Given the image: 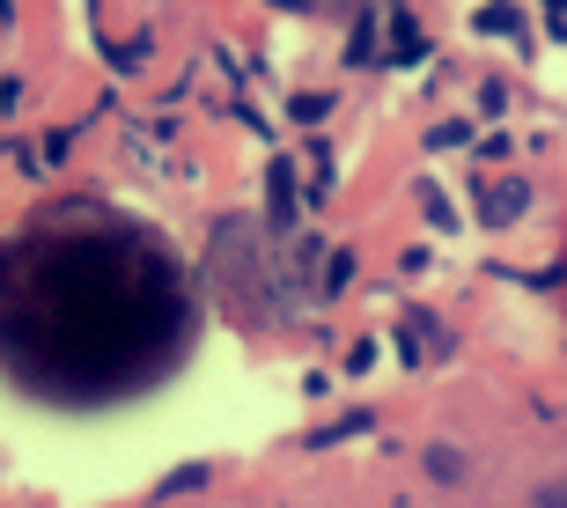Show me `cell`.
Segmentation results:
<instances>
[{
    "instance_id": "2",
    "label": "cell",
    "mask_w": 567,
    "mask_h": 508,
    "mask_svg": "<svg viewBox=\"0 0 567 508\" xmlns=\"http://www.w3.org/2000/svg\"><path fill=\"white\" fill-rule=\"evenodd\" d=\"M421 465H427V479H435V487H464V479H472V457H464L457 443H427Z\"/></svg>"
},
{
    "instance_id": "3",
    "label": "cell",
    "mask_w": 567,
    "mask_h": 508,
    "mask_svg": "<svg viewBox=\"0 0 567 508\" xmlns=\"http://www.w3.org/2000/svg\"><path fill=\"white\" fill-rule=\"evenodd\" d=\"M530 508H567V479H546V487L530 494Z\"/></svg>"
},
{
    "instance_id": "1",
    "label": "cell",
    "mask_w": 567,
    "mask_h": 508,
    "mask_svg": "<svg viewBox=\"0 0 567 508\" xmlns=\"http://www.w3.org/2000/svg\"><path fill=\"white\" fill-rule=\"evenodd\" d=\"M524 177H508V185H486L480 191V214H486V229H508V221H516V214H524Z\"/></svg>"
}]
</instances>
